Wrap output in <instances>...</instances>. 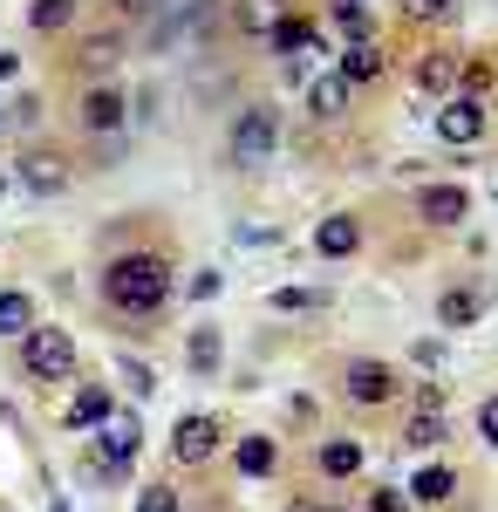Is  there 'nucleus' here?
<instances>
[{
	"mask_svg": "<svg viewBox=\"0 0 498 512\" xmlns=\"http://www.w3.org/2000/svg\"><path fill=\"white\" fill-rule=\"evenodd\" d=\"M103 301L123 308V315H157V308L171 301V274H164V260H157V253H123V260H110V274H103Z\"/></svg>",
	"mask_w": 498,
	"mask_h": 512,
	"instance_id": "obj_1",
	"label": "nucleus"
},
{
	"mask_svg": "<svg viewBox=\"0 0 498 512\" xmlns=\"http://www.w3.org/2000/svg\"><path fill=\"white\" fill-rule=\"evenodd\" d=\"M273 151H280V117L267 103L239 110V123H232V171H260V164H273Z\"/></svg>",
	"mask_w": 498,
	"mask_h": 512,
	"instance_id": "obj_2",
	"label": "nucleus"
},
{
	"mask_svg": "<svg viewBox=\"0 0 498 512\" xmlns=\"http://www.w3.org/2000/svg\"><path fill=\"white\" fill-rule=\"evenodd\" d=\"M137 451H144V424H137L130 410H116V403H110V417L96 424V478H123Z\"/></svg>",
	"mask_w": 498,
	"mask_h": 512,
	"instance_id": "obj_3",
	"label": "nucleus"
},
{
	"mask_svg": "<svg viewBox=\"0 0 498 512\" xmlns=\"http://www.w3.org/2000/svg\"><path fill=\"white\" fill-rule=\"evenodd\" d=\"M21 369H28L35 383H62V376L76 369V335H69V328H28V335H21Z\"/></svg>",
	"mask_w": 498,
	"mask_h": 512,
	"instance_id": "obj_4",
	"label": "nucleus"
},
{
	"mask_svg": "<svg viewBox=\"0 0 498 512\" xmlns=\"http://www.w3.org/2000/svg\"><path fill=\"white\" fill-rule=\"evenodd\" d=\"M212 451H219V417H205V410L178 417V431H171V458H178V465H205Z\"/></svg>",
	"mask_w": 498,
	"mask_h": 512,
	"instance_id": "obj_5",
	"label": "nucleus"
},
{
	"mask_svg": "<svg viewBox=\"0 0 498 512\" xmlns=\"http://www.w3.org/2000/svg\"><path fill=\"white\" fill-rule=\"evenodd\" d=\"M437 137H444V144H478V137H485V103H478V96H451V103H444V110H437Z\"/></svg>",
	"mask_w": 498,
	"mask_h": 512,
	"instance_id": "obj_6",
	"label": "nucleus"
},
{
	"mask_svg": "<svg viewBox=\"0 0 498 512\" xmlns=\"http://www.w3.org/2000/svg\"><path fill=\"white\" fill-rule=\"evenodd\" d=\"M348 396H355V403H389V396H396V369H389V362H369V355L348 362Z\"/></svg>",
	"mask_w": 498,
	"mask_h": 512,
	"instance_id": "obj_7",
	"label": "nucleus"
},
{
	"mask_svg": "<svg viewBox=\"0 0 498 512\" xmlns=\"http://www.w3.org/2000/svg\"><path fill=\"white\" fill-rule=\"evenodd\" d=\"M21 185H28L35 198L62 192V185H69V164L55 158V151H28V158H21Z\"/></svg>",
	"mask_w": 498,
	"mask_h": 512,
	"instance_id": "obj_8",
	"label": "nucleus"
},
{
	"mask_svg": "<svg viewBox=\"0 0 498 512\" xmlns=\"http://www.w3.org/2000/svg\"><path fill=\"white\" fill-rule=\"evenodd\" d=\"M355 246H362V226H355V219H342V212L314 226V253H321V260H348Z\"/></svg>",
	"mask_w": 498,
	"mask_h": 512,
	"instance_id": "obj_9",
	"label": "nucleus"
},
{
	"mask_svg": "<svg viewBox=\"0 0 498 512\" xmlns=\"http://www.w3.org/2000/svg\"><path fill=\"white\" fill-rule=\"evenodd\" d=\"M123 117H130V103H123L116 89H89V96H82V123H89L96 137H103V130H123Z\"/></svg>",
	"mask_w": 498,
	"mask_h": 512,
	"instance_id": "obj_10",
	"label": "nucleus"
},
{
	"mask_svg": "<svg viewBox=\"0 0 498 512\" xmlns=\"http://www.w3.org/2000/svg\"><path fill=\"white\" fill-rule=\"evenodd\" d=\"M464 212H471L464 185H430V192H423V219H430V226H458Z\"/></svg>",
	"mask_w": 498,
	"mask_h": 512,
	"instance_id": "obj_11",
	"label": "nucleus"
},
{
	"mask_svg": "<svg viewBox=\"0 0 498 512\" xmlns=\"http://www.w3.org/2000/svg\"><path fill=\"white\" fill-rule=\"evenodd\" d=\"M103 417H110V390H103V383H89V390L69 396V417H62V424H69V431H96Z\"/></svg>",
	"mask_w": 498,
	"mask_h": 512,
	"instance_id": "obj_12",
	"label": "nucleus"
},
{
	"mask_svg": "<svg viewBox=\"0 0 498 512\" xmlns=\"http://www.w3.org/2000/svg\"><path fill=\"white\" fill-rule=\"evenodd\" d=\"M232 465H239V478H267L273 465H280V444H273V437H239Z\"/></svg>",
	"mask_w": 498,
	"mask_h": 512,
	"instance_id": "obj_13",
	"label": "nucleus"
},
{
	"mask_svg": "<svg viewBox=\"0 0 498 512\" xmlns=\"http://www.w3.org/2000/svg\"><path fill=\"white\" fill-rule=\"evenodd\" d=\"M451 492H458V472H451V465H423V472L410 478V499H417V506H444Z\"/></svg>",
	"mask_w": 498,
	"mask_h": 512,
	"instance_id": "obj_14",
	"label": "nucleus"
},
{
	"mask_svg": "<svg viewBox=\"0 0 498 512\" xmlns=\"http://www.w3.org/2000/svg\"><path fill=\"white\" fill-rule=\"evenodd\" d=\"M307 110H314L321 123H335V117L348 110V82H342V76H321V82H307Z\"/></svg>",
	"mask_w": 498,
	"mask_h": 512,
	"instance_id": "obj_15",
	"label": "nucleus"
},
{
	"mask_svg": "<svg viewBox=\"0 0 498 512\" xmlns=\"http://www.w3.org/2000/svg\"><path fill=\"white\" fill-rule=\"evenodd\" d=\"M376 76H383V48H376V41H348L342 82H376Z\"/></svg>",
	"mask_w": 498,
	"mask_h": 512,
	"instance_id": "obj_16",
	"label": "nucleus"
},
{
	"mask_svg": "<svg viewBox=\"0 0 498 512\" xmlns=\"http://www.w3.org/2000/svg\"><path fill=\"white\" fill-rule=\"evenodd\" d=\"M321 472L328 478H355L362 472V444H355V437H328V444H321Z\"/></svg>",
	"mask_w": 498,
	"mask_h": 512,
	"instance_id": "obj_17",
	"label": "nucleus"
},
{
	"mask_svg": "<svg viewBox=\"0 0 498 512\" xmlns=\"http://www.w3.org/2000/svg\"><path fill=\"white\" fill-rule=\"evenodd\" d=\"M35 328V301L21 287H0V335H28Z\"/></svg>",
	"mask_w": 498,
	"mask_h": 512,
	"instance_id": "obj_18",
	"label": "nucleus"
},
{
	"mask_svg": "<svg viewBox=\"0 0 498 512\" xmlns=\"http://www.w3.org/2000/svg\"><path fill=\"white\" fill-rule=\"evenodd\" d=\"M328 308V287H273V315H314Z\"/></svg>",
	"mask_w": 498,
	"mask_h": 512,
	"instance_id": "obj_19",
	"label": "nucleus"
},
{
	"mask_svg": "<svg viewBox=\"0 0 498 512\" xmlns=\"http://www.w3.org/2000/svg\"><path fill=\"white\" fill-rule=\"evenodd\" d=\"M478 308H485V301H478L471 287H451V294L437 301V321H444V328H471V321H478Z\"/></svg>",
	"mask_w": 498,
	"mask_h": 512,
	"instance_id": "obj_20",
	"label": "nucleus"
},
{
	"mask_svg": "<svg viewBox=\"0 0 498 512\" xmlns=\"http://www.w3.org/2000/svg\"><path fill=\"white\" fill-rule=\"evenodd\" d=\"M451 82H458V55H423V62H417V89L444 96Z\"/></svg>",
	"mask_w": 498,
	"mask_h": 512,
	"instance_id": "obj_21",
	"label": "nucleus"
},
{
	"mask_svg": "<svg viewBox=\"0 0 498 512\" xmlns=\"http://www.w3.org/2000/svg\"><path fill=\"white\" fill-rule=\"evenodd\" d=\"M116 62H123V35H89L82 41V69L103 76V69H116Z\"/></svg>",
	"mask_w": 498,
	"mask_h": 512,
	"instance_id": "obj_22",
	"label": "nucleus"
},
{
	"mask_svg": "<svg viewBox=\"0 0 498 512\" xmlns=\"http://www.w3.org/2000/svg\"><path fill=\"white\" fill-rule=\"evenodd\" d=\"M185 355H192V376H212L219 369V328H192Z\"/></svg>",
	"mask_w": 498,
	"mask_h": 512,
	"instance_id": "obj_23",
	"label": "nucleus"
},
{
	"mask_svg": "<svg viewBox=\"0 0 498 512\" xmlns=\"http://www.w3.org/2000/svg\"><path fill=\"white\" fill-rule=\"evenodd\" d=\"M280 14H287L280 0H239V28H246V35H273Z\"/></svg>",
	"mask_w": 498,
	"mask_h": 512,
	"instance_id": "obj_24",
	"label": "nucleus"
},
{
	"mask_svg": "<svg viewBox=\"0 0 498 512\" xmlns=\"http://www.w3.org/2000/svg\"><path fill=\"white\" fill-rule=\"evenodd\" d=\"M28 21H35L41 35H48V28H69V21H76V0H35Z\"/></svg>",
	"mask_w": 498,
	"mask_h": 512,
	"instance_id": "obj_25",
	"label": "nucleus"
},
{
	"mask_svg": "<svg viewBox=\"0 0 498 512\" xmlns=\"http://www.w3.org/2000/svg\"><path fill=\"white\" fill-rule=\"evenodd\" d=\"M437 437H444V410H417V417H410V431H403V444H417V451H430Z\"/></svg>",
	"mask_w": 498,
	"mask_h": 512,
	"instance_id": "obj_26",
	"label": "nucleus"
},
{
	"mask_svg": "<svg viewBox=\"0 0 498 512\" xmlns=\"http://www.w3.org/2000/svg\"><path fill=\"white\" fill-rule=\"evenodd\" d=\"M335 28H342L348 41H369V7H362V0H335Z\"/></svg>",
	"mask_w": 498,
	"mask_h": 512,
	"instance_id": "obj_27",
	"label": "nucleus"
},
{
	"mask_svg": "<svg viewBox=\"0 0 498 512\" xmlns=\"http://www.w3.org/2000/svg\"><path fill=\"white\" fill-rule=\"evenodd\" d=\"M116 376H123V383H130V396H151V390H157L151 362H137V355H116Z\"/></svg>",
	"mask_w": 498,
	"mask_h": 512,
	"instance_id": "obj_28",
	"label": "nucleus"
},
{
	"mask_svg": "<svg viewBox=\"0 0 498 512\" xmlns=\"http://www.w3.org/2000/svg\"><path fill=\"white\" fill-rule=\"evenodd\" d=\"M239 246H280V226L273 219H239Z\"/></svg>",
	"mask_w": 498,
	"mask_h": 512,
	"instance_id": "obj_29",
	"label": "nucleus"
},
{
	"mask_svg": "<svg viewBox=\"0 0 498 512\" xmlns=\"http://www.w3.org/2000/svg\"><path fill=\"white\" fill-rule=\"evenodd\" d=\"M35 117H41V103H35V96H14V103H7V123H0V130H35Z\"/></svg>",
	"mask_w": 498,
	"mask_h": 512,
	"instance_id": "obj_30",
	"label": "nucleus"
},
{
	"mask_svg": "<svg viewBox=\"0 0 498 512\" xmlns=\"http://www.w3.org/2000/svg\"><path fill=\"white\" fill-rule=\"evenodd\" d=\"M137 512H178V492L171 485H144L137 492Z\"/></svg>",
	"mask_w": 498,
	"mask_h": 512,
	"instance_id": "obj_31",
	"label": "nucleus"
},
{
	"mask_svg": "<svg viewBox=\"0 0 498 512\" xmlns=\"http://www.w3.org/2000/svg\"><path fill=\"white\" fill-rule=\"evenodd\" d=\"M451 7H458V0H403L410 21H451Z\"/></svg>",
	"mask_w": 498,
	"mask_h": 512,
	"instance_id": "obj_32",
	"label": "nucleus"
},
{
	"mask_svg": "<svg viewBox=\"0 0 498 512\" xmlns=\"http://www.w3.org/2000/svg\"><path fill=\"white\" fill-rule=\"evenodd\" d=\"M492 89V62H464V96H485Z\"/></svg>",
	"mask_w": 498,
	"mask_h": 512,
	"instance_id": "obj_33",
	"label": "nucleus"
},
{
	"mask_svg": "<svg viewBox=\"0 0 498 512\" xmlns=\"http://www.w3.org/2000/svg\"><path fill=\"white\" fill-rule=\"evenodd\" d=\"M478 431H485V444H498V396L478 403Z\"/></svg>",
	"mask_w": 498,
	"mask_h": 512,
	"instance_id": "obj_34",
	"label": "nucleus"
},
{
	"mask_svg": "<svg viewBox=\"0 0 498 512\" xmlns=\"http://www.w3.org/2000/svg\"><path fill=\"white\" fill-rule=\"evenodd\" d=\"M212 294H219V274H212V267H198V274H192V301H212Z\"/></svg>",
	"mask_w": 498,
	"mask_h": 512,
	"instance_id": "obj_35",
	"label": "nucleus"
},
{
	"mask_svg": "<svg viewBox=\"0 0 498 512\" xmlns=\"http://www.w3.org/2000/svg\"><path fill=\"white\" fill-rule=\"evenodd\" d=\"M369 512H410V506H403V492H369Z\"/></svg>",
	"mask_w": 498,
	"mask_h": 512,
	"instance_id": "obj_36",
	"label": "nucleus"
},
{
	"mask_svg": "<svg viewBox=\"0 0 498 512\" xmlns=\"http://www.w3.org/2000/svg\"><path fill=\"white\" fill-rule=\"evenodd\" d=\"M417 410H444V383H423V390H417Z\"/></svg>",
	"mask_w": 498,
	"mask_h": 512,
	"instance_id": "obj_37",
	"label": "nucleus"
},
{
	"mask_svg": "<svg viewBox=\"0 0 498 512\" xmlns=\"http://www.w3.org/2000/svg\"><path fill=\"white\" fill-rule=\"evenodd\" d=\"M21 76V55H7V48H0V82H14Z\"/></svg>",
	"mask_w": 498,
	"mask_h": 512,
	"instance_id": "obj_38",
	"label": "nucleus"
},
{
	"mask_svg": "<svg viewBox=\"0 0 498 512\" xmlns=\"http://www.w3.org/2000/svg\"><path fill=\"white\" fill-rule=\"evenodd\" d=\"M116 7H123V14H144V7H151V0H116Z\"/></svg>",
	"mask_w": 498,
	"mask_h": 512,
	"instance_id": "obj_39",
	"label": "nucleus"
},
{
	"mask_svg": "<svg viewBox=\"0 0 498 512\" xmlns=\"http://www.w3.org/2000/svg\"><path fill=\"white\" fill-rule=\"evenodd\" d=\"M301 512H342V506H301Z\"/></svg>",
	"mask_w": 498,
	"mask_h": 512,
	"instance_id": "obj_40",
	"label": "nucleus"
},
{
	"mask_svg": "<svg viewBox=\"0 0 498 512\" xmlns=\"http://www.w3.org/2000/svg\"><path fill=\"white\" fill-rule=\"evenodd\" d=\"M0 123H7V103H0Z\"/></svg>",
	"mask_w": 498,
	"mask_h": 512,
	"instance_id": "obj_41",
	"label": "nucleus"
},
{
	"mask_svg": "<svg viewBox=\"0 0 498 512\" xmlns=\"http://www.w3.org/2000/svg\"><path fill=\"white\" fill-rule=\"evenodd\" d=\"M0 192H7V178H0Z\"/></svg>",
	"mask_w": 498,
	"mask_h": 512,
	"instance_id": "obj_42",
	"label": "nucleus"
}]
</instances>
